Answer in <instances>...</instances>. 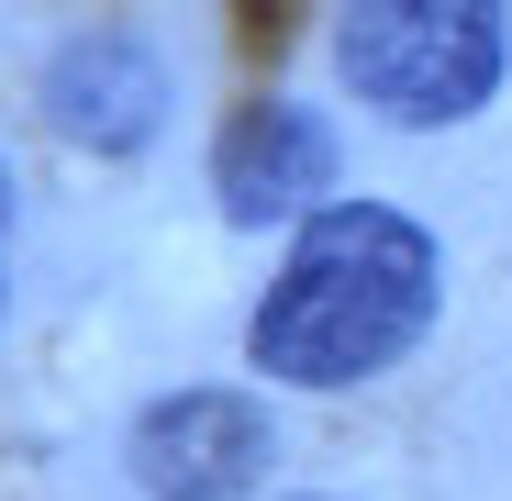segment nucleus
Wrapping results in <instances>:
<instances>
[{"label":"nucleus","mask_w":512,"mask_h":501,"mask_svg":"<svg viewBox=\"0 0 512 501\" xmlns=\"http://www.w3.org/2000/svg\"><path fill=\"white\" fill-rule=\"evenodd\" d=\"M446 301V257L435 234L390 201H346L290 223V257L268 279V301L245 312V368L279 390H368L379 368H401L423 346V323Z\"/></svg>","instance_id":"f257e3e1"},{"label":"nucleus","mask_w":512,"mask_h":501,"mask_svg":"<svg viewBox=\"0 0 512 501\" xmlns=\"http://www.w3.org/2000/svg\"><path fill=\"white\" fill-rule=\"evenodd\" d=\"M334 67H346L357 112H379L390 134H446L501 90L512 12L501 0H346Z\"/></svg>","instance_id":"f03ea898"},{"label":"nucleus","mask_w":512,"mask_h":501,"mask_svg":"<svg viewBox=\"0 0 512 501\" xmlns=\"http://www.w3.org/2000/svg\"><path fill=\"white\" fill-rule=\"evenodd\" d=\"M279 457V424L256 390H156L123 435V468L145 501H245Z\"/></svg>","instance_id":"7ed1b4c3"},{"label":"nucleus","mask_w":512,"mask_h":501,"mask_svg":"<svg viewBox=\"0 0 512 501\" xmlns=\"http://www.w3.org/2000/svg\"><path fill=\"white\" fill-rule=\"evenodd\" d=\"M334 167H346V145H334V123L312 101H256L212 145V201L234 234H268V223H301L334 201Z\"/></svg>","instance_id":"20e7f679"},{"label":"nucleus","mask_w":512,"mask_h":501,"mask_svg":"<svg viewBox=\"0 0 512 501\" xmlns=\"http://www.w3.org/2000/svg\"><path fill=\"white\" fill-rule=\"evenodd\" d=\"M45 123H56L67 145H90V156L156 145V123H167V67H156V45L112 34V23L67 34V45L45 56Z\"/></svg>","instance_id":"39448f33"},{"label":"nucleus","mask_w":512,"mask_h":501,"mask_svg":"<svg viewBox=\"0 0 512 501\" xmlns=\"http://www.w3.org/2000/svg\"><path fill=\"white\" fill-rule=\"evenodd\" d=\"M0 212H12V167H0Z\"/></svg>","instance_id":"423d86ee"}]
</instances>
